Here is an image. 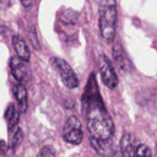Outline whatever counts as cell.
<instances>
[{"label":"cell","instance_id":"6da1fadb","mask_svg":"<svg viewBox=\"0 0 157 157\" xmlns=\"http://www.w3.org/2000/svg\"><path fill=\"white\" fill-rule=\"evenodd\" d=\"M90 78L91 80L87 85V90L82 97L85 103L87 129L91 137L101 141H109L114 132V124L110 119V115L104 108V104L97 90L94 76L91 75Z\"/></svg>","mask_w":157,"mask_h":157},{"label":"cell","instance_id":"7a4b0ae2","mask_svg":"<svg viewBox=\"0 0 157 157\" xmlns=\"http://www.w3.org/2000/svg\"><path fill=\"white\" fill-rule=\"evenodd\" d=\"M98 25L102 38L110 43L115 37L117 4L115 0H101L98 7Z\"/></svg>","mask_w":157,"mask_h":157},{"label":"cell","instance_id":"3957f363","mask_svg":"<svg viewBox=\"0 0 157 157\" xmlns=\"http://www.w3.org/2000/svg\"><path fill=\"white\" fill-rule=\"evenodd\" d=\"M52 64L54 65V67L58 71L61 81L64 82V85L67 88L74 90L78 86L77 76L74 72L72 67L67 64V61H65L64 59H60V58H52Z\"/></svg>","mask_w":157,"mask_h":157},{"label":"cell","instance_id":"277c9868","mask_svg":"<svg viewBox=\"0 0 157 157\" xmlns=\"http://www.w3.org/2000/svg\"><path fill=\"white\" fill-rule=\"evenodd\" d=\"M63 136L66 142L72 144V145H78L82 141L83 132H82L81 121L78 120L77 117L75 115L69 117L63 129Z\"/></svg>","mask_w":157,"mask_h":157},{"label":"cell","instance_id":"5b68a950","mask_svg":"<svg viewBox=\"0 0 157 157\" xmlns=\"http://www.w3.org/2000/svg\"><path fill=\"white\" fill-rule=\"evenodd\" d=\"M98 70L101 74V78L103 81V83L113 90L118 86V76L117 72L112 65V63L109 61V59L105 55H101L98 59Z\"/></svg>","mask_w":157,"mask_h":157},{"label":"cell","instance_id":"8992f818","mask_svg":"<svg viewBox=\"0 0 157 157\" xmlns=\"http://www.w3.org/2000/svg\"><path fill=\"white\" fill-rule=\"evenodd\" d=\"M10 70L12 76L17 82H22L27 77V69L25 66V60L18 56H13L10 60Z\"/></svg>","mask_w":157,"mask_h":157},{"label":"cell","instance_id":"52a82bcc","mask_svg":"<svg viewBox=\"0 0 157 157\" xmlns=\"http://www.w3.org/2000/svg\"><path fill=\"white\" fill-rule=\"evenodd\" d=\"M12 45H13V49H15V52H16L18 58H21L25 61L29 60V55H31L29 54V49H28V45L23 40L22 37L17 36V34L13 36L12 37Z\"/></svg>","mask_w":157,"mask_h":157},{"label":"cell","instance_id":"ba28073f","mask_svg":"<svg viewBox=\"0 0 157 157\" xmlns=\"http://www.w3.org/2000/svg\"><path fill=\"white\" fill-rule=\"evenodd\" d=\"M135 151H136V145H135V140L134 136L129 132H125L121 136L120 140V152L124 156H135Z\"/></svg>","mask_w":157,"mask_h":157},{"label":"cell","instance_id":"9c48e42d","mask_svg":"<svg viewBox=\"0 0 157 157\" xmlns=\"http://www.w3.org/2000/svg\"><path fill=\"white\" fill-rule=\"evenodd\" d=\"M13 93L17 101V107L20 113H25L27 110V91L25 85H22V82H18L13 87Z\"/></svg>","mask_w":157,"mask_h":157},{"label":"cell","instance_id":"30bf717a","mask_svg":"<svg viewBox=\"0 0 157 157\" xmlns=\"http://www.w3.org/2000/svg\"><path fill=\"white\" fill-rule=\"evenodd\" d=\"M113 58L114 61L117 64V66L119 67V70L121 72H126L129 70V61L123 52V48L120 47V44H115L113 48Z\"/></svg>","mask_w":157,"mask_h":157},{"label":"cell","instance_id":"8fae6325","mask_svg":"<svg viewBox=\"0 0 157 157\" xmlns=\"http://www.w3.org/2000/svg\"><path fill=\"white\" fill-rule=\"evenodd\" d=\"M18 107H15V104L10 103L5 110V119L7 123V128L9 131L11 132L12 130H15L17 128V123H18Z\"/></svg>","mask_w":157,"mask_h":157},{"label":"cell","instance_id":"7c38bea8","mask_svg":"<svg viewBox=\"0 0 157 157\" xmlns=\"http://www.w3.org/2000/svg\"><path fill=\"white\" fill-rule=\"evenodd\" d=\"M22 141V130L17 126L15 130L11 131V139H10V147L12 150H16L20 142Z\"/></svg>","mask_w":157,"mask_h":157},{"label":"cell","instance_id":"4fadbf2b","mask_svg":"<svg viewBox=\"0 0 157 157\" xmlns=\"http://www.w3.org/2000/svg\"><path fill=\"white\" fill-rule=\"evenodd\" d=\"M77 17H78L77 12H74L72 10H64L60 18H61V21L64 23H75Z\"/></svg>","mask_w":157,"mask_h":157},{"label":"cell","instance_id":"5bb4252c","mask_svg":"<svg viewBox=\"0 0 157 157\" xmlns=\"http://www.w3.org/2000/svg\"><path fill=\"white\" fill-rule=\"evenodd\" d=\"M135 156H139V157H144V156H152V151L150 150L148 146L146 145H139L136 147V151H135Z\"/></svg>","mask_w":157,"mask_h":157},{"label":"cell","instance_id":"9a60e30c","mask_svg":"<svg viewBox=\"0 0 157 157\" xmlns=\"http://www.w3.org/2000/svg\"><path fill=\"white\" fill-rule=\"evenodd\" d=\"M39 156H44V157H53V156H55V152H54L49 146H45V147H43V148L39 151Z\"/></svg>","mask_w":157,"mask_h":157},{"label":"cell","instance_id":"2e32d148","mask_svg":"<svg viewBox=\"0 0 157 157\" xmlns=\"http://www.w3.org/2000/svg\"><path fill=\"white\" fill-rule=\"evenodd\" d=\"M29 38H31L32 44L36 48H39V43H38V39H37V34H36V29L34 28H31V31H29Z\"/></svg>","mask_w":157,"mask_h":157},{"label":"cell","instance_id":"e0dca14e","mask_svg":"<svg viewBox=\"0 0 157 157\" xmlns=\"http://www.w3.org/2000/svg\"><path fill=\"white\" fill-rule=\"evenodd\" d=\"M11 6V0H0V10H6Z\"/></svg>","mask_w":157,"mask_h":157},{"label":"cell","instance_id":"ac0fdd59","mask_svg":"<svg viewBox=\"0 0 157 157\" xmlns=\"http://www.w3.org/2000/svg\"><path fill=\"white\" fill-rule=\"evenodd\" d=\"M21 4L25 6V7H29L32 4H33V0H20Z\"/></svg>","mask_w":157,"mask_h":157},{"label":"cell","instance_id":"d6986e66","mask_svg":"<svg viewBox=\"0 0 157 157\" xmlns=\"http://www.w3.org/2000/svg\"><path fill=\"white\" fill-rule=\"evenodd\" d=\"M5 150H6V144H5V141L0 140V153L5 152Z\"/></svg>","mask_w":157,"mask_h":157}]
</instances>
